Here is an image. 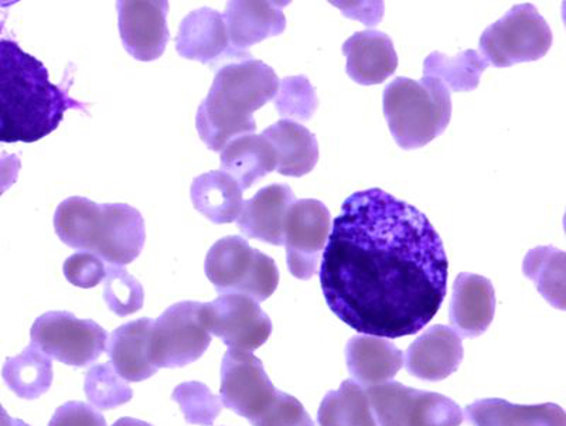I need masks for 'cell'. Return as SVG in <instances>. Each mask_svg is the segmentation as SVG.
I'll return each mask as SVG.
<instances>
[{"label":"cell","instance_id":"obj_1","mask_svg":"<svg viewBox=\"0 0 566 426\" xmlns=\"http://www.w3.org/2000/svg\"><path fill=\"white\" fill-rule=\"evenodd\" d=\"M448 257L428 217L381 189L354 193L333 221L322 256L327 306L366 336L422 331L448 287Z\"/></svg>","mask_w":566,"mask_h":426},{"label":"cell","instance_id":"obj_2","mask_svg":"<svg viewBox=\"0 0 566 426\" xmlns=\"http://www.w3.org/2000/svg\"><path fill=\"white\" fill-rule=\"evenodd\" d=\"M71 108L85 110L49 79L42 61L0 39V144H34L59 128Z\"/></svg>","mask_w":566,"mask_h":426},{"label":"cell","instance_id":"obj_3","mask_svg":"<svg viewBox=\"0 0 566 426\" xmlns=\"http://www.w3.org/2000/svg\"><path fill=\"white\" fill-rule=\"evenodd\" d=\"M277 89L280 79L264 61L224 65L197 111V132L207 148L222 150L230 141L255 132L254 113L275 100Z\"/></svg>","mask_w":566,"mask_h":426},{"label":"cell","instance_id":"obj_4","mask_svg":"<svg viewBox=\"0 0 566 426\" xmlns=\"http://www.w3.org/2000/svg\"><path fill=\"white\" fill-rule=\"evenodd\" d=\"M54 230L65 246L119 267L134 262L146 241L145 220L135 207L126 202L97 205L78 196L57 207Z\"/></svg>","mask_w":566,"mask_h":426},{"label":"cell","instance_id":"obj_5","mask_svg":"<svg viewBox=\"0 0 566 426\" xmlns=\"http://www.w3.org/2000/svg\"><path fill=\"white\" fill-rule=\"evenodd\" d=\"M382 104L389 131L402 149L422 148L451 122V91L437 79L398 77L384 91Z\"/></svg>","mask_w":566,"mask_h":426},{"label":"cell","instance_id":"obj_6","mask_svg":"<svg viewBox=\"0 0 566 426\" xmlns=\"http://www.w3.org/2000/svg\"><path fill=\"white\" fill-rule=\"evenodd\" d=\"M205 271L220 295L240 293L258 303L274 295L280 283L275 261L240 236L217 241L207 253Z\"/></svg>","mask_w":566,"mask_h":426},{"label":"cell","instance_id":"obj_7","mask_svg":"<svg viewBox=\"0 0 566 426\" xmlns=\"http://www.w3.org/2000/svg\"><path fill=\"white\" fill-rule=\"evenodd\" d=\"M480 54L497 69L543 59L553 45V32L531 3L517 4L484 30Z\"/></svg>","mask_w":566,"mask_h":426},{"label":"cell","instance_id":"obj_8","mask_svg":"<svg viewBox=\"0 0 566 426\" xmlns=\"http://www.w3.org/2000/svg\"><path fill=\"white\" fill-rule=\"evenodd\" d=\"M377 426H460L463 409L442 394L389 382L366 389Z\"/></svg>","mask_w":566,"mask_h":426},{"label":"cell","instance_id":"obj_9","mask_svg":"<svg viewBox=\"0 0 566 426\" xmlns=\"http://www.w3.org/2000/svg\"><path fill=\"white\" fill-rule=\"evenodd\" d=\"M203 303L180 302L156 319L150 333V359L158 368L186 367L197 362L211 343L201 318Z\"/></svg>","mask_w":566,"mask_h":426},{"label":"cell","instance_id":"obj_10","mask_svg":"<svg viewBox=\"0 0 566 426\" xmlns=\"http://www.w3.org/2000/svg\"><path fill=\"white\" fill-rule=\"evenodd\" d=\"M32 344L57 362L85 367L106 350L108 333L98 323L70 312H49L35 319Z\"/></svg>","mask_w":566,"mask_h":426},{"label":"cell","instance_id":"obj_11","mask_svg":"<svg viewBox=\"0 0 566 426\" xmlns=\"http://www.w3.org/2000/svg\"><path fill=\"white\" fill-rule=\"evenodd\" d=\"M277 394L280 389L254 354L232 349L226 353L221 364V399L226 408L254 425L274 405Z\"/></svg>","mask_w":566,"mask_h":426},{"label":"cell","instance_id":"obj_12","mask_svg":"<svg viewBox=\"0 0 566 426\" xmlns=\"http://www.w3.org/2000/svg\"><path fill=\"white\" fill-rule=\"evenodd\" d=\"M201 318L212 336L241 352H255L272 333L271 319L260 303L240 293H227L214 302L203 303Z\"/></svg>","mask_w":566,"mask_h":426},{"label":"cell","instance_id":"obj_13","mask_svg":"<svg viewBox=\"0 0 566 426\" xmlns=\"http://www.w3.org/2000/svg\"><path fill=\"white\" fill-rule=\"evenodd\" d=\"M331 231V211L322 201L303 199L293 202L283 231L287 268L293 277L307 281L315 276Z\"/></svg>","mask_w":566,"mask_h":426},{"label":"cell","instance_id":"obj_14","mask_svg":"<svg viewBox=\"0 0 566 426\" xmlns=\"http://www.w3.org/2000/svg\"><path fill=\"white\" fill-rule=\"evenodd\" d=\"M119 34L134 59L154 61L164 55L169 43V2L166 0H120Z\"/></svg>","mask_w":566,"mask_h":426},{"label":"cell","instance_id":"obj_15","mask_svg":"<svg viewBox=\"0 0 566 426\" xmlns=\"http://www.w3.org/2000/svg\"><path fill=\"white\" fill-rule=\"evenodd\" d=\"M176 50L181 58L201 64L217 63L226 58L251 60L250 53L232 49L224 14L211 8H200L187 14L177 33Z\"/></svg>","mask_w":566,"mask_h":426},{"label":"cell","instance_id":"obj_16","mask_svg":"<svg viewBox=\"0 0 566 426\" xmlns=\"http://www.w3.org/2000/svg\"><path fill=\"white\" fill-rule=\"evenodd\" d=\"M407 372L424 382H442L463 360L462 337L453 329L437 324L419 336L406 353Z\"/></svg>","mask_w":566,"mask_h":426},{"label":"cell","instance_id":"obj_17","mask_svg":"<svg viewBox=\"0 0 566 426\" xmlns=\"http://www.w3.org/2000/svg\"><path fill=\"white\" fill-rule=\"evenodd\" d=\"M290 2H265V0H232L224 13L230 43L237 52L248 49L285 32L286 18L283 7Z\"/></svg>","mask_w":566,"mask_h":426},{"label":"cell","instance_id":"obj_18","mask_svg":"<svg viewBox=\"0 0 566 426\" xmlns=\"http://www.w3.org/2000/svg\"><path fill=\"white\" fill-rule=\"evenodd\" d=\"M495 313V292L490 279L459 273L453 285L449 319L460 337H479L488 331Z\"/></svg>","mask_w":566,"mask_h":426},{"label":"cell","instance_id":"obj_19","mask_svg":"<svg viewBox=\"0 0 566 426\" xmlns=\"http://www.w3.org/2000/svg\"><path fill=\"white\" fill-rule=\"evenodd\" d=\"M295 201L290 186H266L244 201L237 225L247 238L281 247L287 211Z\"/></svg>","mask_w":566,"mask_h":426},{"label":"cell","instance_id":"obj_20","mask_svg":"<svg viewBox=\"0 0 566 426\" xmlns=\"http://www.w3.org/2000/svg\"><path fill=\"white\" fill-rule=\"evenodd\" d=\"M347 58V74L361 85L381 84L398 67V55L392 40L378 30L353 34L343 45Z\"/></svg>","mask_w":566,"mask_h":426},{"label":"cell","instance_id":"obj_21","mask_svg":"<svg viewBox=\"0 0 566 426\" xmlns=\"http://www.w3.org/2000/svg\"><path fill=\"white\" fill-rule=\"evenodd\" d=\"M155 321L138 319L111 333L106 352L115 372L126 382H145L159 372L150 359V333Z\"/></svg>","mask_w":566,"mask_h":426},{"label":"cell","instance_id":"obj_22","mask_svg":"<svg viewBox=\"0 0 566 426\" xmlns=\"http://www.w3.org/2000/svg\"><path fill=\"white\" fill-rule=\"evenodd\" d=\"M348 373L363 388L391 382L402 368L403 353L387 339L357 336L346 347Z\"/></svg>","mask_w":566,"mask_h":426},{"label":"cell","instance_id":"obj_23","mask_svg":"<svg viewBox=\"0 0 566 426\" xmlns=\"http://www.w3.org/2000/svg\"><path fill=\"white\" fill-rule=\"evenodd\" d=\"M467 415L472 426H566L565 411L553 403L517 405L486 398L469 405Z\"/></svg>","mask_w":566,"mask_h":426},{"label":"cell","instance_id":"obj_24","mask_svg":"<svg viewBox=\"0 0 566 426\" xmlns=\"http://www.w3.org/2000/svg\"><path fill=\"white\" fill-rule=\"evenodd\" d=\"M221 170L239 183L241 190L250 189L254 183L276 170L274 146L264 135H242L232 139L221 150Z\"/></svg>","mask_w":566,"mask_h":426},{"label":"cell","instance_id":"obj_25","mask_svg":"<svg viewBox=\"0 0 566 426\" xmlns=\"http://www.w3.org/2000/svg\"><path fill=\"white\" fill-rule=\"evenodd\" d=\"M276 154V172L283 176L302 177L313 170L318 160L316 136L296 121L281 120L264 131Z\"/></svg>","mask_w":566,"mask_h":426},{"label":"cell","instance_id":"obj_26","mask_svg":"<svg viewBox=\"0 0 566 426\" xmlns=\"http://www.w3.org/2000/svg\"><path fill=\"white\" fill-rule=\"evenodd\" d=\"M195 209L214 225H231L242 210V190L229 174L211 170L196 177L190 189Z\"/></svg>","mask_w":566,"mask_h":426},{"label":"cell","instance_id":"obj_27","mask_svg":"<svg viewBox=\"0 0 566 426\" xmlns=\"http://www.w3.org/2000/svg\"><path fill=\"white\" fill-rule=\"evenodd\" d=\"M2 375L4 383L19 398L35 399L52 387V359L30 344L19 356L4 362Z\"/></svg>","mask_w":566,"mask_h":426},{"label":"cell","instance_id":"obj_28","mask_svg":"<svg viewBox=\"0 0 566 426\" xmlns=\"http://www.w3.org/2000/svg\"><path fill=\"white\" fill-rule=\"evenodd\" d=\"M488 60L476 50H467L454 58L434 52L424 59L423 75L441 81L453 93H468L479 87Z\"/></svg>","mask_w":566,"mask_h":426},{"label":"cell","instance_id":"obj_29","mask_svg":"<svg viewBox=\"0 0 566 426\" xmlns=\"http://www.w3.org/2000/svg\"><path fill=\"white\" fill-rule=\"evenodd\" d=\"M317 420L318 426H377L366 388L352 380L323 398Z\"/></svg>","mask_w":566,"mask_h":426},{"label":"cell","instance_id":"obj_30","mask_svg":"<svg viewBox=\"0 0 566 426\" xmlns=\"http://www.w3.org/2000/svg\"><path fill=\"white\" fill-rule=\"evenodd\" d=\"M566 253L554 247L534 248L524 260V276L554 308L565 309Z\"/></svg>","mask_w":566,"mask_h":426},{"label":"cell","instance_id":"obj_31","mask_svg":"<svg viewBox=\"0 0 566 426\" xmlns=\"http://www.w3.org/2000/svg\"><path fill=\"white\" fill-rule=\"evenodd\" d=\"M85 395L98 409H114L129 403L134 392L123 377L115 372L113 364L95 365L85 375Z\"/></svg>","mask_w":566,"mask_h":426},{"label":"cell","instance_id":"obj_32","mask_svg":"<svg viewBox=\"0 0 566 426\" xmlns=\"http://www.w3.org/2000/svg\"><path fill=\"white\" fill-rule=\"evenodd\" d=\"M104 285V301L116 316H129L144 308V287L124 267L106 268Z\"/></svg>","mask_w":566,"mask_h":426},{"label":"cell","instance_id":"obj_33","mask_svg":"<svg viewBox=\"0 0 566 426\" xmlns=\"http://www.w3.org/2000/svg\"><path fill=\"white\" fill-rule=\"evenodd\" d=\"M171 398L180 405L186 423L191 425L211 426L224 407L221 397H217L200 382L177 385Z\"/></svg>","mask_w":566,"mask_h":426},{"label":"cell","instance_id":"obj_34","mask_svg":"<svg viewBox=\"0 0 566 426\" xmlns=\"http://www.w3.org/2000/svg\"><path fill=\"white\" fill-rule=\"evenodd\" d=\"M317 104L315 89L303 75L280 81L275 106L283 120H311Z\"/></svg>","mask_w":566,"mask_h":426},{"label":"cell","instance_id":"obj_35","mask_svg":"<svg viewBox=\"0 0 566 426\" xmlns=\"http://www.w3.org/2000/svg\"><path fill=\"white\" fill-rule=\"evenodd\" d=\"M63 272L71 285L91 289L104 282L106 267L99 257L83 251L74 253L65 260Z\"/></svg>","mask_w":566,"mask_h":426},{"label":"cell","instance_id":"obj_36","mask_svg":"<svg viewBox=\"0 0 566 426\" xmlns=\"http://www.w3.org/2000/svg\"><path fill=\"white\" fill-rule=\"evenodd\" d=\"M252 426H315V423L300 399L280 392L270 411Z\"/></svg>","mask_w":566,"mask_h":426},{"label":"cell","instance_id":"obj_37","mask_svg":"<svg viewBox=\"0 0 566 426\" xmlns=\"http://www.w3.org/2000/svg\"><path fill=\"white\" fill-rule=\"evenodd\" d=\"M49 426H106V420L90 404L70 401L55 411Z\"/></svg>","mask_w":566,"mask_h":426},{"label":"cell","instance_id":"obj_38","mask_svg":"<svg viewBox=\"0 0 566 426\" xmlns=\"http://www.w3.org/2000/svg\"><path fill=\"white\" fill-rule=\"evenodd\" d=\"M20 169H22V162L18 155H0V196L18 181Z\"/></svg>","mask_w":566,"mask_h":426},{"label":"cell","instance_id":"obj_39","mask_svg":"<svg viewBox=\"0 0 566 426\" xmlns=\"http://www.w3.org/2000/svg\"><path fill=\"white\" fill-rule=\"evenodd\" d=\"M113 426H151L148 423H144V420L135 419V418H120L116 420Z\"/></svg>","mask_w":566,"mask_h":426},{"label":"cell","instance_id":"obj_40","mask_svg":"<svg viewBox=\"0 0 566 426\" xmlns=\"http://www.w3.org/2000/svg\"><path fill=\"white\" fill-rule=\"evenodd\" d=\"M0 426H13V418H10L2 404H0Z\"/></svg>","mask_w":566,"mask_h":426},{"label":"cell","instance_id":"obj_41","mask_svg":"<svg viewBox=\"0 0 566 426\" xmlns=\"http://www.w3.org/2000/svg\"><path fill=\"white\" fill-rule=\"evenodd\" d=\"M13 426H30L22 419H13Z\"/></svg>","mask_w":566,"mask_h":426}]
</instances>
